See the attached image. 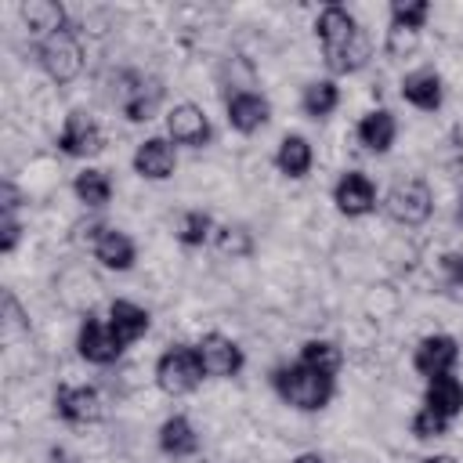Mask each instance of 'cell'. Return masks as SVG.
<instances>
[{
  "instance_id": "6da1fadb",
  "label": "cell",
  "mask_w": 463,
  "mask_h": 463,
  "mask_svg": "<svg viewBox=\"0 0 463 463\" xmlns=\"http://www.w3.org/2000/svg\"><path fill=\"white\" fill-rule=\"evenodd\" d=\"M318 40H322V51H326V61L336 69V72H354L365 65L369 58V36L358 29V22L340 7V4H329L322 14H318Z\"/></svg>"
},
{
  "instance_id": "7a4b0ae2",
  "label": "cell",
  "mask_w": 463,
  "mask_h": 463,
  "mask_svg": "<svg viewBox=\"0 0 463 463\" xmlns=\"http://www.w3.org/2000/svg\"><path fill=\"white\" fill-rule=\"evenodd\" d=\"M275 387H279V394H282L289 405H297V409H304V412H315V409H322V405L329 402V394H333V376H322V373H315V369H307V365L300 362V365L279 369V373H275Z\"/></svg>"
},
{
  "instance_id": "3957f363",
  "label": "cell",
  "mask_w": 463,
  "mask_h": 463,
  "mask_svg": "<svg viewBox=\"0 0 463 463\" xmlns=\"http://www.w3.org/2000/svg\"><path fill=\"white\" fill-rule=\"evenodd\" d=\"M203 373L206 369L195 347H170L156 365V380L166 394H188L203 380Z\"/></svg>"
},
{
  "instance_id": "277c9868",
  "label": "cell",
  "mask_w": 463,
  "mask_h": 463,
  "mask_svg": "<svg viewBox=\"0 0 463 463\" xmlns=\"http://www.w3.org/2000/svg\"><path fill=\"white\" fill-rule=\"evenodd\" d=\"M40 61H43V69H47L51 80L69 83L83 69V51H80L76 36L69 29H61V33H54V36H47L40 43Z\"/></svg>"
},
{
  "instance_id": "5b68a950",
  "label": "cell",
  "mask_w": 463,
  "mask_h": 463,
  "mask_svg": "<svg viewBox=\"0 0 463 463\" xmlns=\"http://www.w3.org/2000/svg\"><path fill=\"white\" fill-rule=\"evenodd\" d=\"M387 213L398 221V224H423L427 217H430V206H434V199H430V188L423 184V181H398L391 192H387Z\"/></svg>"
},
{
  "instance_id": "8992f818",
  "label": "cell",
  "mask_w": 463,
  "mask_h": 463,
  "mask_svg": "<svg viewBox=\"0 0 463 463\" xmlns=\"http://www.w3.org/2000/svg\"><path fill=\"white\" fill-rule=\"evenodd\" d=\"M58 145L65 156H94V152H101L105 137H101V127L87 112H69Z\"/></svg>"
},
{
  "instance_id": "52a82bcc",
  "label": "cell",
  "mask_w": 463,
  "mask_h": 463,
  "mask_svg": "<svg viewBox=\"0 0 463 463\" xmlns=\"http://www.w3.org/2000/svg\"><path fill=\"white\" fill-rule=\"evenodd\" d=\"M195 351H199L203 369H206L210 376H235V373L242 369V351H239V344L228 340V336H221V333H206Z\"/></svg>"
},
{
  "instance_id": "ba28073f",
  "label": "cell",
  "mask_w": 463,
  "mask_h": 463,
  "mask_svg": "<svg viewBox=\"0 0 463 463\" xmlns=\"http://www.w3.org/2000/svg\"><path fill=\"white\" fill-rule=\"evenodd\" d=\"M333 199H336V210L340 213H347V217H362V213H369L373 210V203H376V188H373V181L365 177V174H344L340 181H336V188H333Z\"/></svg>"
},
{
  "instance_id": "9c48e42d",
  "label": "cell",
  "mask_w": 463,
  "mask_h": 463,
  "mask_svg": "<svg viewBox=\"0 0 463 463\" xmlns=\"http://www.w3.org/2000/svg\"><path fill=\"white\" fill-rule=\"evenodd\" d=\"M166 130L174 141L181 145H206L210 141V119L199 105L184 101V105H174V112L166 116Z\"/></svg>"
},
{
  "instance_id": "30bf717a",
  "label": "cell",
  "mask_w": 463,
  "mask_h": 463,
  "mask_svg": "<svg viewBox=\"0 0 463 463\" xmlns=\"http://www.w3.org/2000/svg\"><path fill=\"white\" fill-rule=\"evenodd\" d=\"M119 351H123V344L116 340L112 326H101L98 318H87V322L80 326V354H83L87 362L109 365V362L119 358Z\"/></svg>"
},
{
  "instance_id": "8fae6325",
  "label": "cell",
  "mask_w": 463,
  "mask_h": 463,
  "mask_svg": "<svg viewBox=\"0 0 463 463\" xmlns=\"http://www.w3.org/2000/svg\"><path fill=\"white\" fill-rule=\"evenodd\" d=\"M456 358H459V347H456V340L452 336H445V333H438V336H427V340H420V347H416V369L423 373V376H445L452 365H456Z\"/></svg>"
},
{
  "instance_id": "7c38bea8",
  "label": "cell",
  "mask_w": 463,
  "mask_h": 463,
  "mask_svg": "<svg viewBox=\"0 0 463 463\" xmlns=\"http://www.w3.org/2000/svg\"><path fill=\"white\" fill-rule=\"evenodd\" d=\"M174 145L170 141H163V137H148V141H141L137 145V152H134V170L141 174V177H148V181H163V177H170L174 174Z\"/></svg>"
},
{
  "instance_id": "4fadbf2b",
  "label": "cell",
  "mask_w": 463,
  "mask_h": 463,
  "mask_svg": "<svg viewBox=\"0 0 463 463\" xmlns=\"http://www.w3.org/2000/svg\"><path fill=\"white\" fill-rule=\"evenodd\" d=\"M54 402L69 423H94L101 416V394L94 387H58Z\"/></svg>"
},
{
  "instance_id": "5bb4252c",
  "label": "cell",
  "mask_w": 463,
  "mask_h": 463,
  "mask_svg": "<svg viewBox=\"0 0 463 463\" xmlns=\"http://www.w3.org/2000/svg\"><path fill=\"white\" fill-rule=\"evenodd\" d=\"M127 83L130 87H123V94H119V105H123V112H127V119H134V123H141V119H148L152 116V109L159 105V98H163V90H159V83H145V76H127Z\"/></svg>"
},
{
  "instance_id": "9a60e30c",
  "label": "cell",
  "mask_w": 463,
  "mask_h": 463,
  "mask_svg": "<svg viewBox=\"0 0 463 463\" xmlns=\"http://www.w3.org/2000/svg\"><path fill=\"white\" fill-rule=\"evenodd\" d=\"M402 98L409 105L423 109V112H434L441 105V80H438V72L434 69H420V72L405 76L402 80Z\"/></svg>"
},
{
  "instance_id": "2e32d148",
  "label": "cell",
  "mask_w": 463,
  "mask_h": 463,
  "mask_svg": "<svg viewBox=\"0 0 463 463\" xmlns=\"http://www.w3.org/2000/svg\"><path fill=\"white\" fill-rule=\"evenodd\" d=\"M94 257L105 264V268H116V271H127L134 264V242L116 232V228H101L94 235Z\"/></svg>"
},
{
  "instance_id": "e0dca14e",
  "label": "cell",
  "mask_w": 463,
  "mask_h": 463,
  "mask_svg": "<svg viewBox=\"0 0 463 463\" xmlns=\"http://www.w3.org/2000/svg\"><path fill=\"white\" fill-rule=\"evenodd\" d=\"M268 116H271V109H268V101H264L260 94H235V98L228 101V123H232L235 130H242V134L264 127Z\"/></svg>"
},
{
  "instance_id": "ac0fdd59",
  "label": "cell",
  "mask_w": 463,
  "mask_h": 463,
  "mask_svg": "<svg viewBox=\"0 0 463 463\" xmlns=\"http://www.w3.org/2000/svg\"><path fill=\"white\" fill-rule=\"evenodd\" d=\"M22 18H25L29 33H36L43 40L65 29V11L54 0H29V4H22Z\"/></svg>"
},
{
  "instance_id": "d6986e66",
  "label": "cell",
  "mask_w": 463,
  "mask_h": 463,
  "mask_svg": "<svg viewBox=\"0 0 463 463\" xmlns=\"http://www.w3.org/2000/svg\"><path fill=\"white\" fill-rule=\"evenodd\" d=\"M109 326H112L116 340L127 347V344H134V340L148 329V311L137 307V304H130V300H112V318H109Z\"/></svg>"
},
{
  "instance_id": "ffe728a7",
  "label": "cell",
  "mask_w": 463,
  "mask_h": 463,
  "mask_svg": "<svg viewBox=\"0 0 463 463\" xmlns=\"http://www.w3.org/2000/svg\"><path fill=\"white\" fill-rule=\"evenodd\" d=\"M427 409L438 412V416H445V420H452L463 409V383L456 376H449V373L445 376H434L430 387H427Z\"/></svg>"
},
{
  "instance_id": "44dd1931",
  "label": "cell",
  "mask_w": 463,
  "mask_h": 463,
  "mask_svg": "<svg viewBox=\"0 0 463 463\" xmlns=\"http://www.w3.org/2000/svg\"><path fill=\"white\" fill-rule=\"evenodd\" d=\"M358 137L369 152H387L391 141H394V116L387 109H376L369 112L362 123H358Z\"/></svg>"
},
{
  "instance_id": "7402d4cb",
  "label": "cell",
  "mask_w": 463,
  "mask_h": 463,
  "mask_svg": "<svg viewBox=\"0 0 463 463\" xmlns=\"http://www.w3.org/2000/svg\"><path fill=\"white\" fill-rule=\"evenodd\" d=\"M275 163L286 177H304L307 166H311V145L300 137V134H286L279 152H275Z\"/></svg>"
},
{
  "instance_id": "603a6c76",
  "label": "cell",
  "mask_w": 463,
  "mask_h": 463,
  "mask_svg": "<svg viewBox=\"0 0 463 463\" xmlns=\"http://www.w3.org/2000/svg\"><path fill=\"white\" fill-rule=\"evenodd\" d=\"M159 445L170 456H192L199 449V438H195V430H192V423L184 416H170L163 423V430H159Z\"/></svg>"
},
{
  "instance_id": "cb8c5ba5",
  "label": "cell",
  "mask_w": 463,
  "mask_h": 463,
  "mask_svg": "<svg viewBox=\"0 0 463 463\" xmlns=\"http://www.w3.org/2000/svg\"><path fill=\"white\" fill-rule=\"evenodd\" d=\"M300 362H304L307 369L322 373V376H333V373L340 369V351H336L329 340H311V344H304Z\"/></svg>"
},
{
  "instance_id": "d4e9b609",
  "label": "cell",
  "mask_w": 463,
  "mask_h": 463,
  "mask_svg": "<svg viewBox=\"0 0 463 463\" xmlns=\"http://www.w3.org/2000/svg\"><path fill=\"white\" fill-rule=\"evenodd\" d=\"M72 188H76L80 203H87V206H105L109 195H112V184H109V177L101 170H83Z\"/></svg>"
},
{
  "instance_id": "484cf974",
  "label": "cell",
  "mask_w": 463,
  "mask_h": 463,
  "mask_svg": "<svg viewBox=\"0 0 463 463\" xmlns=\"http://www.w3.org/2000/svg\"><path fill=\"white\" fill-rule=\"evenodd\" d=\"M427 14H430V4L427 0H394L391 4V25H398V29H423V22H427Z\"/></svg>"
},
{
  "instance_id": "4316f807",
  "label": "cell",
  "mask_w": 463,
  "mask_h": 463,
  "mask_svg": "<svg viewBox=\"0 0 463 463\" xmlns=\"http://www.w3.org/2000/svg\"><path fill=\"white\" fill-rule=\"evenodd\" d=\"M336 98H340L336 87H333L329 80H318V83H311V87L304 90V112L315 116V119H318V116H329V112L336 109Z\"/></svg>"
},
{
  "instance_id": "83f0119b",
  "label": "cell",
  "mask_w": 463,
  "mask_h": 463,
  "mask_svg": "<svg viewBox=\"0 0 463 463\" xmlns=\"http://www.w3.org/2000/svg\"><path fill=\"white\" fill-rule=\"evenodd\" d=\"M210 232H213V221H210L203 210H192V213L181 217V242H184V246H199V242H206Z\"/></svg>"
},
{
  "instance_id": "f1b7e54d",
  "label": "cell",
  "mask_w": 463,
  "mask_h": 463,
  "mask_svg": "<svg viewBox=\"0 0 463 463\" xmlns=\"http://www.w3.org/2000/svg\"><path fill=\"white\" fill-rule=\"evenodd\" d=\"M217 246H221V253L246 257V253H250V235H246V228H232V224H224V228H217Z\"/></svg>"
},
{
  "instance_id": "f546056e",
  "label": "cell",
  "mask_w": 463,
  "mask_h": 463,
  "mask_svg": "<svg viewBox=\"0 0 463 463\" xmlns=\"http://www.w3.org/2000/svg\"><path fill=\"white\" fill-rule=\"evenodd\" d=\"M445 427H449V420L438 416V412H430L427 405L412 416V434H416V438H438V434H445Z\"/></svg>"
},
{
  "instance_id": "4dcf8cb0",
  "label": "cell",
  "mask_w": 463,
  "mask_h": 463,
  "mask_svg": "<svg viewBox=\"0 0 463 463\" xmlns=\"http://www.w3.org/2000/svg\"><path fill=\"white\" fill-rule=\"evenodd\" d=\"M412 43H416V33H412V29H398V25H391V33H387V47H391V54H405Z\"/></svg>"
},
{
  "instance_id": "1f68e13d",
  "label": "cell",
  "mask_w": 463,
  "mask_h": 463,
  "mask_svg": "<svg viewBox=\"0 0 463 463\" xmlns=\"http://www.w3.org/2000/svg\"><path fill=\"white\" fill-rule=\"evenodd\" d=\"M0 250L4 253H11L14 250V242H18V235H22V224L14 221V213H4V221H0Z\"/></svg>"
},
{
  "instance_id": "d6a6232c",
  "label": "cell",
  "mask_w": 463,
  "mask_h": 463,
  "mask_svg": "<svg viewBox=\"0 0 463 463\" xmlns=\"http://www.w3.org/2000/svg\"><path fill=\"white\" fill-rule=\"evenodd\" d=\"M445 268L452 271V279H456V282H463V257H459V253H452V257H445Z\"/></svg>"
},
{
  "instance_id": "836d02e7",
  "label": "cell",
  "mask_w": 463,
  "mask_h": 463,
  "mask_svg": "<svg viewBox=\"0 0 463 463\" xmlns=\"http://www.w3.org/2000/svg\"><path fill=\"white\" fill-rule=\"evenodd\" d=\"M293 463H326V459H322L318 452H304V456H297Z\"/></svg>"
},
{
  "instance_id": "e575fe53",
  "label": "cell",
  "mask_w": 463,
  "mask_h": 463,
  "mask_svg": "<svg viewBox=\"0 0 463 463\" xmlns=\"http://www.w3.org/2000/svg\"><path fill=\"white\" fill-rule=\"evenodd\" d=\"M423 463H456V459H452V456H427Z\"/></svg>"
},
{
  "instance_id": "d590c367",
  "label": "cell",
  "mask_w": 463,
  "mask_h": 463,
  "mask_svg": "<svg viewBox=\"0 0 463 463\" xmlns=\"http://www.w3.org/2000/svg\"><path fill=\"white\" fill-rule=\"evenodd\" d=\"M456 217H459V224H463V195H459V210H456Z\"/></svg>"
}]
</instances>
